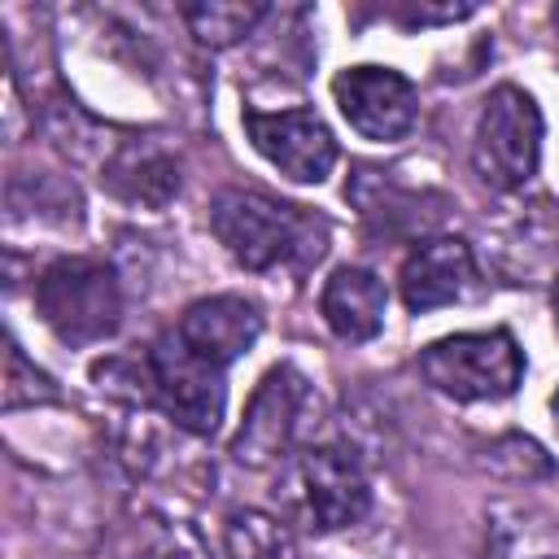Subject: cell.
I'll return each instance as SVG.
<instances>
[{
    "instance_id": "cell-1",
    "label": "cell",
    "mask_w": 559,
    "mask_h": 559,
    "mask_svg": "<svg viewBox=\"0 0 559 559\" xmlns=\"http://www.w3.org/2000/svg\"><path fill=\"white\" fill-rule=\"evenodd\" d=\"M210 231L245 271H306L328 253V218L306 205L275 201L258 188H218L210 197Z\"/></svg>"
},
{
    "instance_id": "cell-2",
    "label": "cell",
    "mask_w": 559,
    "mask_h": 559,
    "mask_svg": "<svg viewBox=\"0 0 559 559\" xmlns=\"http://www.w3.org/2000/svg\"><path fill=\"white\" fill-rule=\"evenodd\" d=\"M35 314L61 345H100L122 323V284L105 258H57L35 280Z\"/></svg>"
},
{
    "instance_id": "cell-3",
    "label": "cell",
    "mask_w": 559,
    "mask_h": 559,
    "mask_svg": "<svg viewBox=\"0 0 559 559\" xmlns=\"http://www.w3.org/2000/svg\"><path fill=\"white\" fill-rule=\"evenodd\" d=\"M419 371L454 402H502L524 380V349L507 328L454 332L424 345Z\"/></svg>"
},
{
    "instance_id": "cell-4",
    "label": "cell",
    "mask_w": 559,
    "mask_h": 559,
    "mask_svg": "<svg viewBox=\"0 0 559 559\" xmlns=\"http://www.w3.org/2000/svg\"><path fill=\"white\" fill-rule=\"evenodd\" d=\"M537 162H542V109L524 87L498 83L480 100L472 127V170L493 192H515L537 175Z\"/></svg>"
},
{
    "instance_id": "cell-5",
    "label": "cell",
    "mask_w": 559,
    "mask_h": 559,
    "mask_svg": "<svg viewBox=\"0 0 559 559\" xmlns=\"http://www.w3.org/2000/svg\"><path fill=\"white\" fill-rule=\"evenodd\" d=\"M144 358L153 376V411L192 437H214L227 411V367L201 358L175 328L162 332Z\"/></svg>"
},
{
    "instance_id": "cell-6",
    "label": "cell",
    "mask_w": 559,
    "mask_h": 559,
    "mask_svg": "<svg viewBox=\"0 0 559 559\" xmlns=\"http://www.w3.org/2000/svg\"><path fill=\"white\" fill-rule=\"evenodd\" d=\"M306 406H310V380L293 362L271 367L258 380V389H253V397L245 406V419H240V428L231 437V459L245 463V467L280 463L297 441Z\"/></svg>"
},
{
    "instance_id": "cell-7",
    "label": "cell",
    "mask_w": 559,
    "mask_h": 559,
    "mask_svg": "<svg viewBox=\"0 0 559 559\" xmlns=\"http://www.w3.org/2000/svg\"><path fill=\"white\" fill-rule=\"evenodd\" d=\"M341 118L371 144H397L419 122V92L393 66H345L332 79Z\"/></svg>"
},
{
    "instance_id": "cell-8",
    "label": "cell",
    "mask_w": 559,
    "mask_h": 559,
    "mask_svg": "<svg viewBox=\"0 0 559 559\" xmlns=\"http://www.w3.org/2000/svg\"><path fill=\"white\" fill-rule=\"evenodd\" d=\"M245 135L249 144L293 183H323L336 166V140L328 131V122L306 109H245Z\"/></svg>"
},
{
    "instance_id": "cell-9",
    "label": "cell",
    "mask_w": 559,
    "mask_h": 559,
    "mask_svg": "<svg viewBox=\"0 0 559 559\" xmlns=\"http://www.w3.org/2000/svg\"><path fill=\"white\" fill-rule=\"evenodd\" d=\"M397 288L411 314H428L454 301H467L480 288V271H476V253L463 236H428L419 240L402 271H397Z\"/></svg>"
},
{
    "instance_id": "cell-10",
    "label": "cell",
    "mask_w": 559,
    "mask_h": 559,
    "mask_svg": "<svg viewBox=\"0 0 559 559\" xmlns=\"http://www.w3.org/2000/svg\"><path fill=\"white\" fill-rule=\"evenodd\" d=\"M301 489H306V511L323 533L349 528L371 511V480L349 445H332V441L310 445L301 454Z\"/></svg>"
},
{
    "instance_id": "cell-11",
    "label": "cell",
    "mask_w": 559,
    "mask_h": 559,
    "mask_svg": "<svg viewBox=\"0 0 559 559\" xmlns=\"http://www.w3.org/2000/svg\"><path fill=\"white\" fill-rule=\"evenodd\" d=\"M175 332L210 362L231 367L240 354H249L262 336V310L258 301L240 297V293H214V297H197L192 306H183Z\"/></svg>"
},
{
    "instance_id": "cell-12",
    "label": "cell",
    "mask_w": 559,
    "mask_h": 559,
    "mask_svg": "<svg viewBox=\"0 0 559 559\" xmlns=\"http://www.w3.org/2000/svg\"><path fill=\"white\" fill-rule=\"evenodd\" d=\"M100 183L140 210H166L179 197V162L157 140H122L100 166Z\"/></svg>"
},
{
    "instance_id": "cell-13",
    "label": "cell",
    "mask_w": 559,
    "mask_h": 559,
    "mask_svg": "<svg viewBox=\"0 0 559 559\" xmlns=\"http://www.w3.org/2000/svg\"><path fill=\"white\" fill-rule=\"evenodd\" d=\"M476 559H559V520L524 498H493L480 515Z\"/></svg>"
},
{
    "instance_id": "cell-14",
    "label": "cell",
    "mask_w": 559,
    "mask_h": 559,
    "mask_svg": "<svg viewBox=\"0 0 559 559\" xmlns=\"http://www.w3.org/2000/svg\"><path fill=\"white\" fill-rule=\"evenodd\" d=\"M384 310H389V293H384V280L376 271H367V266H336L323 280L319 314L332 328V336H341L349 345L376 341L380 328H384Z\"/></svg>"
},
{
    "instance_id": "cell-15",
    "label": "cell",
    "mask_w": 559,
    "mask_h": 559,
    "mask_svg": "<svg viewBox=\"0 0 559 559\" xmlns=\"http://www.w3.org/2000/svg\"><path fill=\"white\" fill-rule=\"evenodd\" d=\"M114 559H214V550L188 520L162 511H131L118 524Z\"/></svg>"
},
{
    "instance_id": "cell-16",
    "label": "cell",
    "mask_w": 559,
    "mask_h": 559,
    "mask_svg": "<svg viewBox=\"0 0 559 559\" xmlns=\"http://www.w3.org/2000/svg\"><path fill=\"white\" fill-rule=\"evenodd\" d=\"M223 546H227V559H297V542L288 524L258 507H240L227 515Z\"/></svg>"
},
{
    "instance_id": "cell-17",
    "label": "cell",
    "mask_w": 559,
    "mask_h": 559,
    "mask_svg": "<svg viewBox=\"0 0 559 559\" xmlns=\"http://www.w3.org/2000/svg\"><path fill=\"white\" fill-rule=\"evenodd\" d=\"M262 17H266V4H240V0L183 4V22H188V31L205 48H231V44H240L245 35L258 31Z\"/></svg>"
},
{
    "instance_id": "cell-18",
    "label": "cell",
    "mask_w": 559,
    "mask_h": 559,
    "mask_svg": "<svg viewBox=\"0 0 559 559\" xmlns=\"http://www.w3.org/2000/svg\"><path fill=\"white\" fill-rule=\"evenodd\" d=\"M485 467H489L493 476H502V480H524V485H528V480H546V476L555 472L550 454H546L533 437H520V432H507V437L489 441Z\"/></svg>"
},
{
    "instance_id": "cell-19",
    "label": "cell",
    "mask_w": 559,
    "mask_h": 559,
    "mask_svg": "<svg viewBox=\"0 0 559 559\" xmlns=\"http://www.w3.org/2000/svg\"><path fill=\"white\" fill-rule=\"evenodd\" d=\"M57 384L22 354L17 341H9V354H4V411H22V406H48L57 402Z\"/></svg>"
},
{
    "instance_id": "cell-20",
    "label": "cell",
    "mask_w": 559,
    "mask_h": 559,
    "mask_svg": "<svg viewBox=\"0 0 559 559\" xmlns=\"http://www.w3.org/2000/svg\"><path fill=\"white\" fill-rule=\"evenodd\" d=\"M393 22H402L406 31L415 26H441V22H463L476 13V4H428V0H406V4H393L384 9Z\"/></svg>"
},
{
    "instance_id": "cell-21",
    "label": "cell",
    "mask_w": 559,
    "mask_h": 559,
    "mask_svg": "<svg viewBox=\"0 0 559 559\" xmlns=\"http://www.w3.org/2000/svg\"><path fill=\"white\" fill-rule=\"evenodd\" d=\"M550 419H555V432H559V389L550 393Z\"/></svg>"
},
{
    "instance_id": "cell-22",
    "label": "cell",
    "mask_w": 559,
    "mask_h": 559,
    "mask_svg": "<svg viewBox=\"0 0 559 559\" xmlns=\"http://www.w3.org/2000/svg\"><path fill=\"white\" fill-rule=\"evenodd\" d=\"M550 301H555V323H559V275H555V293H550Z\"/></svg>"
},
{
    "instance_id": "cell-23",
    "label": "cell",
    "mask_w": 559,
    "mask_h": 559,
    "mask_svg": "<svg viewBox=\"0 0 559 559\" xmlns=\"http://www.w3.org/2000/svg\"><path fill=\"white\" fill-rule=\"evenodd\" d=\"M555 31H559V9H555Z\"/></svg>"
}]
</instances>
